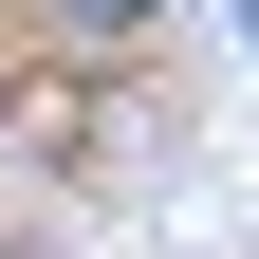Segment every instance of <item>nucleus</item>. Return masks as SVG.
<instances>
[{"instance_id": "nucleus-1", "label": "nucleus", "mask_w": 259, "mask_h": 259, "mask_svg": "<svg viewBox=\"0 0 259 259\" xmlns=\"http://www.w3.org/2000/svg\"><path fill=\"white\" fill-rule=\"evenodd\" d=\"M74 19H148V0H74Z\"/></svg>"}]
</instances>
